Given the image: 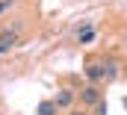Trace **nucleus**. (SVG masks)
I'll return each mask as SVG.
<instances>
[{"label": "nucleus", "instance_id": "obj_9", "mask_svg": "<svg viewBox=\"0 0 127 115\" xmlns=\"http://www.w3.org/2000/svg\"><path fill=\"white\" fill-rule=\"evenodd\" d=\"M71 115H83V112H77V109H74V112H71Z\"/></svg>", "mask_w": 127, "mask_h": 115}, {"label": "nucleus", "instance_id": "obj_3", "mask_svg": "<svg viewBox=\"0 0 127 115\" xmlns=\"http://www.w3.org/2000/svg\"><path fill=\"white\" fill-rule=\"evenodd\" d=\"M71 103H74V91H71V88H62V91L56 94V106L65 109V106H71Z\"/></svg>", "mask_w": 127, "mask_h": 115}, {"label": "nucleus", "instance_id": "obj_2", "mask_svg": "<svg viewBox=\"0 0 127 115\" xmlns=\"http://www.w3.org/2000/svg\"><path fill=\"white\" fill-rule=\"evenodd\" d=\"M86 77H89L92 83L103 80V65H97V62H89V65H86Z\"/></svg>", "mask_w": 127, "mask_h": 115}, {"label": "nucleus", "instance_id": "obj_10", "mask_svg": "<svg viewBox=\"0 0 127 115\" xmlns=\"http://www.w3.org/2000/svg\"><path fill=\"white\" fill-rule=\"evenodd\" d=\"M124 109H127V97H124Z\"/></svg>", "mask_w": 127, "mask_h": 115}, {"label": "nucleus", "instance_id": "obj_7", "mask_svg": "<svg viewBox=\"0 0 127 115\" xmlns=\"http://www.w3.org/2000/svg\"><path fill=\"white\" fill-rule=\"evenodd\" d=\"M103 74H106V77H109V80H112V77H115V74H118V71H115V62H106V68H103Z\"/></svg>", "mask_w": 127, "mask_h": 115}, {"label": "nucleus", "instance_id": "obj_4", "mask_svg": "<svg viewBox=\"0 0 127 115\" xmlns=\"http://www.w3.org/2000/svg\"><path fill=\"white\" fill-rule=\"evenodd\" d=\"M56 109H59L56 100H41L38 103V115H56Z\"/></svg>", "mask_w": 127, "mask_h": 115}, {"label": "nucleus", "instance_id": "obj_8", "mask_svg": "<svg viewBox=\"0 0 127 115\" xmlns=\"http://www.w3.org/2000/svg\"><path fill=\"white\" fill-rule=\"evenodd\" d=\"M9 3H12V0H0V12H6V9H9Z\"/></svg>", "mask_w": 127, "mask_h": 115}, {"label": "nucleus", "instance_id": "obj_5", "mask_svg": "<svg viewBox=\"0 0 127 115\" xmlns=\"http://www.w3.org/2000/svg\"><path fill=\"white\" fill-rule=\"evenodd\" d=\"M12 44H15V35H12V32H3V35H0V56H3V53H9V47H12Z\"/></svg>", "mask_w": 127, "mask_h": 115}, {"label": "nucleus", "instance_id": "obj_6", "mask_svg": "<svg viewBox=\"0 0 127 115\" xmlns=\"http://www.w3.org/2000/svg\"><path fill=\"white\" fill-rule=\"evenodd\" d=\"M95 38V29H92V24H83V29H80V44H89Z\"/></svg>", "mask_w": 127, "mask_h": 115}, {"label": "nucleus", "instance_id": "obj_1", "mask_svg": "<svg viewBox=\"0 0 127 115\" xmlns=\"http://www.w3.org/2000/svg\"><path fill=\"white\" fill-rule=\"evenodd\" d=\"M83 103H89V106H97V103H100L97 86H86V88H83Z\"/></svg>", "mask_w": 127, "mask_h": 115}]
</instances>
